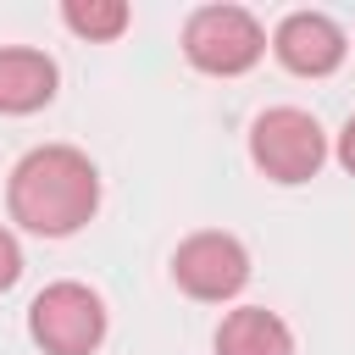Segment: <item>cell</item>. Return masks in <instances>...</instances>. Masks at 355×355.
I'll list each match as a JSON object with an SVG mask.
<instances>
[{
  "label": "cell",
  "mask_w": 355,
  "mask_h": 355,
  "mask_svg": "<svg viewBox=\"0 0 355 355\" xmlns=\"http://www.w3.org/2000/svg\"><path fill=\"white\" fill-rule=\"evenodd\" d=\"M105 333H111V311L78 277L44 283L28 305V338L39 344V355H94Z\"/></svg>",
  "instance_id": "obj_4"
},
{
  "label": "cell",
  "mask_w": 355,
  "mask_h": 355,
  "mask_svg": "<svg viewBox=\"0 0 355 355\" xmlns=\"http://www.w3.org/2000/svg\"><path fill=\"white\" fill-rule=\"evenodd\" d=\"M211 355H294V333L266 305H233L211 333Z\"/></svg>",
  "instance_id": "obj_8"
},
{
  "label": "cell",
  "mask_w": 355,
  "mask_h": 355,
  "mask_svg": "<svg viewBox=\"0 0 355 355\" xmlns=\"http://www.w3.org/2000/svg\"><path fill=\"white\" fill-rule=\"evenodd\" d=\"M22 283V244H17V233L0 222V294H11Z\"/></svg>",
  "instance_id": "obj_10"
},
{
  "label": "cell",
  "mask_w": 355,
  "mask_h": 355,
  "mask_svg": "<svg viewBox=\"0 0 355 355\" xmlns=\"http://www.w3.org/2000/svg\"><path fill=\"white\" fill-rule=\"evenodd\" d=\"M6 211L33 239H72L100 211V166L78 144H33L6 178Z\"/></svg>",
  "instance_id": "obj_1"
},
{
  "label": "cell",
  "mask_w": 355,
  "mask_h": 355,
  "mask_svg": "<svg viewBox=\"0 0 355 355\" xmlns=\"http://www.w3.org/2000/svg\"><path fill=\"white\" fill-rule=\"evenodd\" d=\"M178 50L205 78H244L250 67H261V55L272 50V39H266V28H261V17L250 6L211 0V6H194L183 17Z\"/></svg>",
  "instance_id": "obj_2"
},
{
  "label": "cell",
  "mask_w": 355,
  "mask_h": 355,
  "mask_svg": "<svg viewBox=\"0 0 355 355\" xmlns=\"http://www.w3.org/2000/svg\"><path fill=\"white\" fill-rule=\"evenodd\" d=\"M333 155H338V166H344V172L355 178V116H349V122L338 128V144H333Z\"/></svg>",
  "instance_id": "obj_11"
},
{
  "label": "cell",
  "mask_w": 355,
  "mask_h": 355,
  "mask_svg": "<svg viewBox=\"0 0 355 355\" xmlns=\"http://www.w3.org/2000/svg\"><path fill=\"white\" fill-rule=\"evenodd\" d=\"M172 283L200 305H227L250 288V250L239 233L200 227L172 250Z\"/></svg>",
  "instance_id": "obj_5"
},
{
  "label": "cell",
  "mask_w": 355,
  "mask_h": 355,
  "mask_svg": "<svg viewBox=\"0 0 355 355\" xmlns=\"http://www.w3.org/2000/svg\"><path fill=\"white\" fill-rule=\"evenodd\" d=\"M333 144L322 133V122L300 105H266L255 122H250V161L266 183H311L322 166H327Z\"/></svg>",
  "instance_id": "obj_3"
},
{
  "label": "cell",
  "mask_w": 355,
  "mask_h": 355,
  "mask_svg": "<svg viewBox=\"0 0 355 355\" xmlns=\"http://www.w3.org/2000/svg\"><path fill=\"white\" fill-rule=\"evenodd\" d=\"M61 67L33 44H0V116H33L55 100Z\"/></svg>",
  "instance_id": "obj_7"
},
{
  "label": "cell",
  "mask_w": 355,
  "mask_h": 355,
  "mask_svg": "<svg viewBox=\"0 0 355 355\" xmlns=\"http://www.w3.org/2000/svg\"><path fill=\"white\" fill-rule=\"evenodd\" d=\"M61 22L89 44H111L128 33L133 11H128V0H61Z\"/></svg>",
  "instance_id": "obj_9"
},
{
  "label": "cell",
  "mask_w": 355,
  "mask_h": 355,
  "mask_svg": "<svg viewBox=\"0 0 355 355\" xmlns=\"http://www.w3.org/2000/svg\"><path fill=\"white\" fill-rule=\"evenodd\" d=\"M272 55L294 78H333L349 55V33L327 11H288L272 28Z\"/></svg>",
  "instance_id": "obj_6"
}]
</instances>
